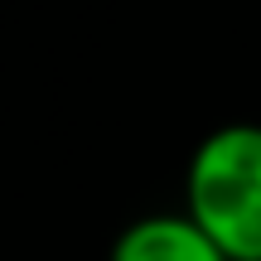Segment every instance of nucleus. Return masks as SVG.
<instances>
[{"label": "nucleus", "instance_id": "f257e3e1", "mask_svg": "<svg viewBox=\"0 0 261 261\" xmlns=\"http://www.w3.org/2000/svg\"><path fill=\"white\" fill-rule=\"evenodd\" d=\"M179 213L227 261H261V121H223L194 145Z\"/></svg>", "mask_w": 261, "mask_h": 261}, {"label": "nucleus", "instance_id": "f03ea898", "mask_svg": "<svg viewBox=\"0 0 261 261\" xmlns=\"http://www.w3.org/2000/svg\"><path fill=\"white\" fill-rule=\"evenodd\" d=\"M107 261H227L184 213H145L116 232Z\"/></svg>", "mask_w": 261, "mask_h": 261}]
</instances>
